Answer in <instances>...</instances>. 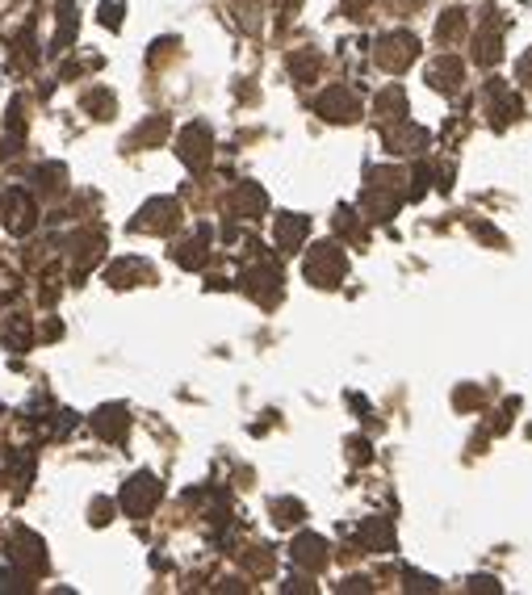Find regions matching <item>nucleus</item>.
<instances>
[{
    "mask_svg": "<svg viewBox=\"0 0 532 595\" xmlns=\"http://www.w3.org/2000/svg\"><path fill=\"white\" fill-rule=\"evenodd\" d=\"M406 202V172L403 169H369L365 172L361 206L373 223H394L399 206Z\"/></svg>",
    "mask_w": 532,
    "mask_h": 595,
    "instance_id": "nucleus-1",
    "label": "nucleus"
},
{
    "mask_svg": "<svg viewBox=\"0 0 532 595\" xmlns=\"http://www.w3.org/2000/svg\"><path fill=\"white\" fill-rule=\"evenodd\" d=\"M302 277L311 285H319V290H336V285H344V277H348V256H344V248L336 239L311 244V252L302 260Z\"/></svg>",
    "mask_w": 532,
    "mask_h": 595,
    "instance_id": "nucleus-2",
    "label": "nucleus"
},
{
    "mask_svg": "<svg viewBox=\"0 0 532 595\" xmlns=\"http://www.w3.org/2000/svg\"><path fill=\"white\" fill-rule=\"evenodd\" d=\"M160 499H164V483L155 474H148V469H139V474H130L127 483H122L118 508L127 511L130 520H148L151 511L160 508Z\"/></svg>",
    "mask_w": 532,
    "mask_h": 595,
    "instance_id": "nucleus-3",
    "label": "nucleus"
},
{
    "mask_svg": "<svg viewBox=\"0 0 532 595\" xmlns=\"http://www.w3.org/2000/svg\"><path fill=\"white\" fill-rule=\"evenodd\" d=\"M420 60V39L411 34V30H390L382 34L378 43H373V64L382 67V72H406V67Z\"/></svg>",
    "mask_w": 532,
    "mask_h": 595,
    "instance_id": "nucleus-4",
    "label": "nucleus"
},
{
    "mask_svg": "<svg viewBox=\"0 0 532 595\" xmlns=\"http://www.w3.org/2000/svg\"><path fill=\"white\" fill-rule=\"evenodd\" d=\"M4 553H9V562H13V566H22L30 578H34V574H46V566H51L43 537H39V532H30V529H22V524L9 532V541H4Z\"/></svg>",
    "mask_w": 532,
    "mask_h": 595,
    "instance_id": "nucleus-5",
    "label": "nucleus"
},
{
    "mask_svg": "<svg viewBox=\"0 0 532 595\" xmlns=\"http://www.w3.org/2000/svg\"><path fill=\"white\" fill-rule=\"evenodd\" d=\"M181 218H185V210H181V202H176V197H151L148 206L130 218V231L172 235L176 227H181Z\"/></svg>",
    "mask_w": 532,
    "mask_h": 595,
    "instance_id": "nucleus-6",
    "label": "nucleus"
},
{
    "mask_svg": "<svg viewBox=\"0 0 532 595\" xmlns=\"http://www.w3.org/2000/svg\"><path fill=\"white\" fill-rule=\"evenodd\" d=\"M315 113H319L323 122H332V127H352L361 118V97L352 88L332 85L315 97Z\"/></svg>",
    "mask_w": 532,
    "mask_h": 595,
    "instance_id": "nucleus-7",
    "label": "nucleus"
},
{
    "mask_svg": "<svg viewBox=\"0 0 532 595\" xmlns=\"http://www.w3.org/2000/svg\"><path fill=\"white\" fill-rule=\"evenodd\" d=\"M176 155H181V164L189 172H202L210 169L214 160V134L206 122H189V127H181L176 134Z\"/></svg>",
    "mask_w": 532,
    "mask_h": 595,
    "instance_id": "nucleus-8",
    "label": "nucleus"
},
{
    "mask_svg": "<svg viewBox=\"0 0 532 595\" xmlns=\"http://www.w3.org/2000/svg\"><path fill=\"white\" fill-rule=\"evenodd\" d=\"M503 30H508V18L499 9H482V25H478V39H474V64L495 67L503 60Z\"/></svg>",
    "mask_w": 532,
    "mask_h": 595,
    "instance_id": "nucleus-9",
    "label": "nucleus"
},
{
    "mask_svg": "<svg viewBox=\"0 0 532 595\" xmlns=\"http://www.w3.org/2000/svg\"><path fill=\"white\" fill-rule=\"evenodd\" d=\"M281 281H285V277H281L278 264H269V260H264V264H252V269H243V277H239V290H243L248 298H256L260 306H278L281 290H285Z\"/></svg>",
    "mask_w": 532,
    "mask_h": 595,
    "instance_id": "nucleus-10",
    "label": "nucleus"
},
{
    "mask_svg": "<svg viewBox=\"0 0 532 595\" xmlns=\"http://www.w3.org/2000/svg\"><path fill=\"white\" fill-rule=\"evenodd\" d=\"M482 101H487L490 127L495 130H508L511 122H520V113H524V101L511 93L508 80H487V85H482Z\"/></svg>",
    "mask_w": 532,
    "mask_h": 595,
    "instance_id": "nucleus-11",
    "label": "nucleus"
},
{
    "mask_svg": "<svg viewBox=\"0 0 532 595\" xmlns=\"http://www.w3.org/2000/svg\"><path fill=\"white\" fill-rule=\"evenodd\" d=\"M0 218L13 235H25L39 223V206L25 190H0Z\"/></svg>",
    "mask_w": 532,
    "mask_h": 595,
    "instance_id": "nucleus-12",
    "label": "nucleus"
},
{
    "mask_svg": "<svg viewBox=\"0 0 532 595\" xmlns=\"http://www.w3.org/2000/svg\"><path fill=\"white\" fill-rule=\"evenodd\" d=\"M382 143L390 155H424L427 151V130L415 127L411 118H399V122H386L382 127Z\"/></svg>",
    "mask_w": 532,
    "mask_h": 595,
    "instance_id": "nucleus-13",
    "label": "nucleus"
},
{
    "mask_svg": "<svg viewBox=\"0 0 532 595\" xmlns=\"http://www.w3.org/2000/svg\"><path fill=\"white\" fill-rule=\"evenodd\" d=\"M290 558H294V566L306 574H319L327 562H332V550H327V541H323L319 532H298L294 537V545H290Z\"/></svg>",
    "mask_w": 532,
    "mask_h": 595,
    "instance_id": "nucleus-14",
    "label": "nucleus"
},
{
    "mask_svg": "<svg viewBox=\"0 0 532 595\" xmlns=\"http://www.w3.org/2000/svg\"><path fill=\"white\" fill-rule=\"evenodd\" d=\"M427 85L436 88V93H445V97H457L462 85H466V64L457 55H436L427 64Z\"/></svg>",
    "mask_w": 532,
    "mask_h": 595,
    "instance_id": "nucleus-15",
    "label": "nucleus"
},
{
    "mask_svg": "<svg viewBox=\"0 0 532 595\" xmlns=\"http://www.w3.org/2000/svg\"><path fill=\"white\" fill-rule=\"evenodd\" d=\"M93 432L101 436V441H109V445H122L130 432V411L122 403H106L93 411Z\"/></svg>",
    "mask_w": 532,
    "mask_h": 595,
    "instance_id": "nucleus-16",
    "label": "nucleus"
},
{
    "mask_svg": "<svg viewBox=\"0 0 532 595\" xmlns=\"http://www.w3.org/2000/svg\"><path fill=\"white\" fill-rule=\"evenodd\" d=\"M231 218H248V223H256L260 214H269V193L260 190L256 181H239L231 190Z\"/></svg>",
    "mask_w": 532,
    "mask_h": 595,
    "instance_id": "nucleus-17",
    "label": "nucleus"
},
{
    "mask_svg": "<svg viewBox=\"0 0 532 595\" xmlns=\"http://www.w3.org/2000/svg\"><path fill=\"white\" fill-rule=\"evenodd\" d=\"M357 545L369 550V553H394L399 550V537H394L390 516H369L361 529H357Z\"/></svg>",
    "mask_w": 532,
    "mask_h": 595,
    "instance_id": "nucleus-18",
    "label": "nucleus"
},
{
    "mask_svg": "<svg viewBox=\"0 0 532 595\" xmlns=\"http://www.w3.org/2000/svg\"><path fill=\"white\" fill-rule=\"evenodd\" d=\"M210 244H214L210 227H197V231H193L185 244H176V248H172V260H176L181 269L197 273V269H206V260H210Z\"/></svg>",
    "mask_w": 532,
    "mask_h": 595,
    "instance_id": "nucleus-19",
    "label": "nucleus"
},
{
    "mask_svg": "<svg viewBox=\"0 0 532 595\" xmlns=\"http://www.w3.org/2000/svg\"><path fill=\"white\" fill-rule=\"evenodd\" d=\"M306 235H311V214H278V223H273V239H278V252H298L302 244H306Z\"/></svg>",
    "mask_w": 532,
    "mask_h": 595,
    "instance_id": "nucleus-20",
    "label": "nucleus"
},
{
    "mask_svg": "<svg viewBox=\"0 0 532 595\" xmlns=\"http://www.w3.org/2000/svg\"><path fill=\"white\" fill-rule=\"evenodd\" d=\"M76 34H80V9H76L72 0H59V9H55V39H51V55H55V60L67 55V51L76 46Z\"/></svg>",
    "mask_w": 532,
    "mask_h": 595,
    "instance_id": "nucleus-21",
    "label": "nucleus"
},
{
    "mask_svg": "<svg viewBox=\"0 0 532 595\" xmlns=\"http://www.w3.org/2000/svg\"><path fill=\"white\" fill-rule=\"evenodd\" d=\"M106 281L113 285V290H130V285H143V281H151V264L148 260H139V256H127V260H113L109 264Z\"/></svg>",
    "mask_w": 532,
    "mask_h": 595,
    "instance_id": "nucleus-22",
    "label": "nucleus"
},
{
    "mask_svg": "<svg viewBox=\"0 0 532 595\" xmlns=\"http://www.w3.org/2000/svg\"><path fill=\"white\" fill-rule=\"evenodd\" d=\"M373 113H378V122H399V118H406L411 109H406V93H403V85H390V88H382L378 97H373Z\"/></svg>",
    "mask_w": 532,
    "mask_h": 595,
    "instance_id": "nucleus-23",
    "label": "nucleus"
},
{
    "mask_svg": "<svg viewBox=\"0 0 532 595\" xmlns=\"http://www.w3.org/2000/svg\"><path fill=\"white\" fill-rule=\"evenodd\" d=\"M319 51H311V46H302V51H290V60H285V72L294 76V85H311L315 76H319Z\"/></svg>",
    "mask_w": 532,
    "mask_h": 595,
    "instance_id": "nucleus-24",
    "label": "nucleus"
},
{
    "mask_svg": "<svg viewBox=\"0 0 532 595\" xmlns=\"http://www.w3.org/2000/svg\"><path fill=\"white\" fill-rule=\"evenodd\" d=\"M466 30H469V18H466V9H445V18L436 22V43H462L466 39Z\"/></svg>",
    "mask_w": 532,
    "mask_h": 595,
    "instance_id": "nucleus-25",
    "label": "nucleus"
},
{
    "mask_svg": "<svg viewBox=\"0 0 532 595\" xmlns=\"http://www.w3.org/2000/svg\"><path fill=\"white\" fill-rule=\"evenodd\" d=\"M164 134H169V118H164V113H155V118H148L143 127L130 134V148H134V151H139V148H151V143H160Z\"/></svg>",
    "mask_w": 532,
    "mask_h": 595,
    "instance_id": "nucleus-26",
    "label": "nucleus"
},
{
    "mask_svg": "<svg viewBox=\"0 0 532 595\" xmlns=\"http://www.w3.org/2000/svg\"><path fill=\"white\" fill-rule=\"evenodd\" d=\"M273 524L278 529H294V524H302V516H306V508H302L298 499H273Z\"/></svg>",
    "mask_w": 532,
    "mask_h": 595,
    "instance_id": "nucleus-27",
    "label": "nucleus"
},
{
    "mask_svg": "<svg viewBox=\"0 0 532 595\" xmlns=\"http://www.w3.org/2000/svg\"><path fill=\"white\" fill-rule=\"evenodd\" d=\"M85 109L93 113V118H113L118 113V101H113V93L109 88H93V93H85Z\"/></svg>",
    "mask_w": 532,
    "mask_h": 595,
    "instance_id": "nucleus-28",
    "label": "nucleus"
},
{
    "mask_svg": "<svg viewBox=\"0 0 532 595\" xmlns=\"http://www.w3.org/2000/svg\"><path fill=\"white\" fill-rule=\"evenodd\" d=\"M30 592V574L22 571V566H0V595H22Z\"/></svg>",
    "mask_w": 532,
    "mask_h": 595,
    "instance_id": "nucleus-29",
    "label": "nucleus"
},
{
    "mask_svg": "<svg viewBox=\"0 0 532 595\" xmlns=\"http://www.w3.org/2000/svg\"><path fill=\"white\" fill-rule=\"evenodd\" d=\"M403 587H406V592H420V595H436V592H441V578H432V574L411 571V566H406V571H403Z\"/></svg>",
    "mask_w": 532,
    "mask_h": 595,
    "instance_id": "nucleus-30",
    "label": "nucleus"
},
{
    "mask_svg": "<svg viewBox=\"0 0 532 595\" xmlns=\"http://www.w3.org/2000/svg\"><path fill=\"white\" fill-rule=\"evenodd\" d=\"M122 18H127V0H101L97 22L106 25V30H122Z\"/></svg>",
    "mask_w": 532,
    "mask_h": 595,
    "instance_id": "nucleus-31",
    "label": "nucleus"
},
{
    "mask_svg": "<svg viewBox=\"0 0 532 595\" xmlns=\"http://www.w3.org/2000/svg\"><path fill=\"white\" fill-rule=\"evenodd\" d=\"M336 231L348 235V239H361V223H357V210H352V206H340V210H336Z\"/></svg>",
    "mask_w": 532,
    "mask_h": 595,
    "instance_id": "nucleus-32",
    "label": "nucleus"
},
{
    "mask_svg": "<svg viewBox=\"0 0 532 595\" xmlns=\"http://www.w3.org/2000/svg\"><path fill=\"white\" fill-rule=\"evenodd\" d=\"M231 9H235V18H239V25L243 30H256V13H260V0H231Z\"/></svg>",
    "mask_w": 532,
    "mask_h": 595,
    "instance_id": "nucleus-33",
    "label": "nucleus"
},
{
    "mask_svg": "<svg viewBox=\"0 0 532 595\" xmlns=\"http://www.w3.org/2000/svg\"><path fill=\"white\" fill-rule=\"evenodd\" d=\"M482 403V390L469 382V386H457V394H453V407L457 411H469V407H478Z\"/></svg>",
    "mask_w": 532,
    "mask_h": 595,
    "instance_id": "nucleus-34",
    "label": "nucleus"
},
{
    "mask_svg": "<svg viewBox=\"0 0 532 595\" xmlns=\"http://www.w3.org/2000/svg\"><path fill=\"white\" fill-rule=\"evenodd\" d=\"M260 553H248L243 562H248V571H256V574H269L273 571V550L269 545H256Z\"/></svg>",
    "mask_w": 532,
    "mask_h": 595,
    "instance_id": "nucleus-35",
    "label": "nucleus"
},
{
    "mask_svg": "<svg viewBox=\"0 0 532 595\" xmlns=\"http://www.w3.org/2000/svg\"><path fill=\"white\" fill-rule=\"evenodd\" d=\"M469 595H503V587H499V578H490V574H474V578H469Z\"/></svg>",
    "mask_w": 532,
    "mask_h": 595,
    "instance_id": "nucleus-36",
    "label": "nucleus"
},
{
    "mask_svg": "<svg viewBox=\"0 0 532 595\" xmlns=\"http://www.w3.org/2000/svg\"><path fill=\"white\" fill-rule=\"evenodd\" d=\"M336 592H340V595H369V592H373V583H369L365 574H348Z\"/></svg>",
    "mask_w": 532,
    "mask_h": 595,
    "instance_id": "nucleus-37",
    "label": "nucleus"
},
{
    "mask_svg": "<svg viewBox=\"0 0 532 595\" xmlns=\"http://www.w3.org/2000/svg\"><path fill=\"white\" fill-rule=\"evenodd\" d=\"M88 520H93L97 529H106L109 520H113V504H109V499H93V508H88Z\"/></svg>",
    "mask_w": 532,
    "mask_h": 595,
    "instance_id": "nucleus-38",
    "label": "nucleus"
},
{
    "mask_svg": "<svg viewBox=\"0 0 532 595\" xmlns=\"http://www.w3.org/2000/svg\"><path fill=\"white\" fill-rule=\"evenodd\" d=\"M273 9H278V25H290L298 18L302 0H273Z\"/></svg>",
    "mask_w": 532,
    "mask_h": 595,
    "instance_id": "nucleus-39",
    "label": "nucleus"
},
{
    "mask_svg": "<svg viewBox=\"0 0 532 595\" xmlns=\"http://www.w3.org/2000/svg\"><path fill=\"white\" fill-rule=\"evenodd\" d=\"M281 592L285 595H315V583H311L306 574H294L290 583H281Z\"/></svg>",
    "mask_w": 532,
    "mask_h": 595,
    "instance_id": "nucleus-40",
    "label": "nucleus"
},
{
    "mask_svg": "<svg viewBox=\"0 0 532 595\" xmlns=\"http://www.w3.org/2000/svg\"><path fill=\"white\" fill-rule=\"evenodd\" d=\"M348 457H352L357 466H365V462L373 457V453H369V441H365V436H352V441H348Z\"/></svg>",
    "mask_w": 532,
    "mask_h": 595,
    "instance_id": "nucleus-41",
    "label": "nucleus"
},
{
    "mask_svg": "<svg viewBox=\"0 0 532 595\" xmlns=\"http://www.w3.org/2000/svg\"><path fill=\"white\" fill-rule=\"evenodd\" d=\"M515 80H520L524 88H532V46L520 55V64H515Z\"/></svg>",
    "mask_w": 532,
    "mask_h": 595,
    "instance_id": "nucleus-42",
    "label": "nucleus"
},
{
    "mask_svg": "<svg viewBox=\"0 0 532 595\" xmlns=\"http://www.w3.org/2000/svg\"><path fill=\"white\" fill-rule=\"evenodd\" d=\"M436 190L441 193L453 190V164H441V169H436Z\"/></svg>",
    "mask_w": 532,
    "mask_h": 595,
    "instance_id": "nucleus-43",
    "label": "nucleus"
},
{
    "mask_svg": "<svg viewBox=\"0 0 532 595\" xmlns=\"http://www.w3.org/2000/svg\"><path fill=\"white\" fill-rule=\"evenodd\" d=\"M340 4H344V13H348V18H361L373 0H340Z\"/></svg>",
    "mask_w": 532,
    "mask_h": 595,
    "instance_id": "nucleus-44",
    "label": "nucleus"
}]
</instances>
